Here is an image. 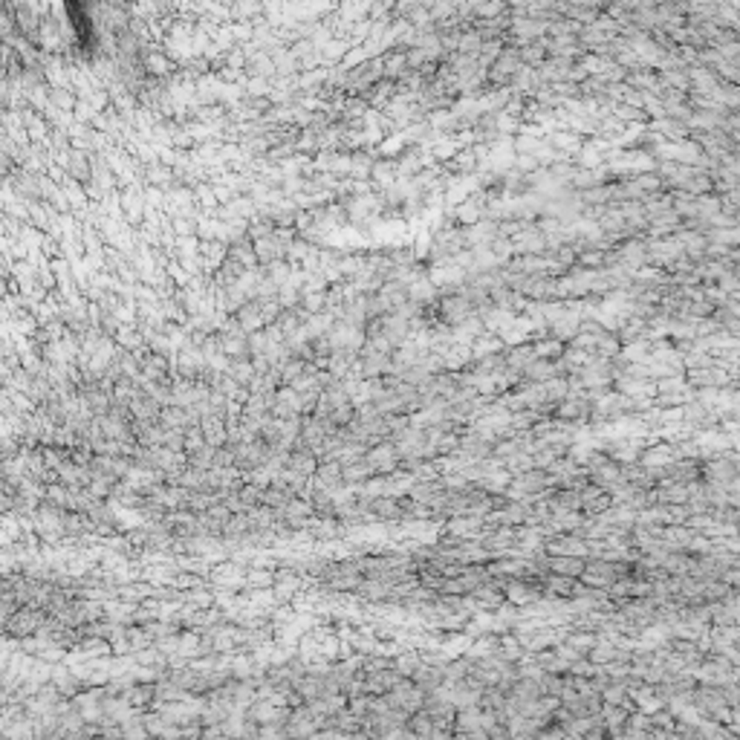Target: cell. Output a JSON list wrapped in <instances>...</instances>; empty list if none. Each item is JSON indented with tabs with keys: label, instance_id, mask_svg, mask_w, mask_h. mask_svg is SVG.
Instances as JSON below:
<instances>
[{
	"label": "cell",
	"instance_id": "3",
	"mask_svg": "<svg viewBox=\"0 0 740 740\" xmlns=\"http://www.w3.org/2000/svg\"><path fill=\"white\" fill-rule=\"evenodd\" d=\"M590 656H593V660H596V662H607V660H613V656H616V653H613L611 648H607V645H599V648H596L593 653H590Z\"/></svg>",
	"mask_w": 740,
	"mask_h": 740
},
{
	"label": "cell",
	"instance_id": "1",
	"mask_svg": "<svg viewBox=\"0 0 740 740\" xmlns=\"http://www.w3.org/2000/svg\"><path fill=\"white\" fill-rule=\"evenodd\" d=\"M122 732H125V737H127V740H145L147 734H151V732H147V726H145V723H139V717H130V720H125V729H122Z\"/></svg>",
	"mask_w": 740,
	"mask_h": 740
},
{
	"label": "cell",
	"instance_id": "2",
	"mask_svg": "<svg viewBox=\"0 0 740 740\" xmlns=\"http://www.w3.org/2000/svg\"><path fill=\"white\" fill-rule=\"evenodd\" d=\"M538 740H572L570 732L564 726H558V729H544V732H538Z\"/></svg>",
	"mask_w": 740,
	"mask_h": 740
}]
</instances>
